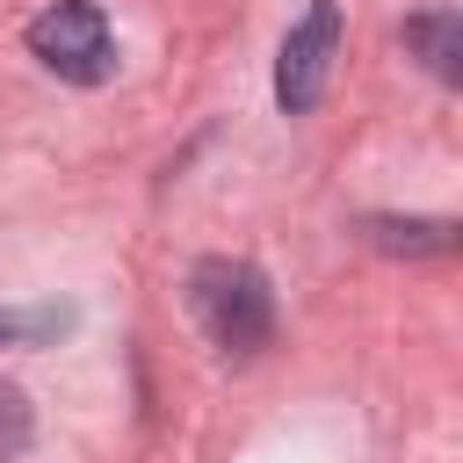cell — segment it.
Instances as JSON below:
<instances>
[{
  "label": "cell",
  "instance_id": "cell-1",
  "mask_svg": "<svg viewBox=\"0 0 463 463\" xmlns=\"http://www.w3.org/2000/svg\"><path fill=\"white\" fill-rule=\"evenodd\" d=\"M188 311L210 333V347H224V354H260L268 333H275L268 275L253 260H232V253H210V260L188 268Z\"/></svg>",
  "mask_w": 463,
  "mask_h": 463
},
{
  "label": "cell",
  "instance_id": "cell-2",
  "mask_svg": "<svg viewBox=\"0 0 463 463\" xmlns=\"http://www.w3.org/2000/svg\"><path fill=\"white\" fill-rule=\"evenodd\" d=\"M29 58L72 87H101L116 72V36L109 14L94 0H51L43 14H29Z\"/></svg>",
  "mask_w": 463,
  "mask_h": 463
},
{
  "label": "cell",
  "instance_id": "cell-3",
  "mask_svg": "<svg viewBox=\"0 0 463 463\" xmlns=\"http://www.w3.org/2000/svg\"><path fill=\"white\" fill-rule=\"evenodd\" d=\"M340 36H347L340 0H311V7L289 22V36H282V51H275V109H282V116H311V109L326 101Z\"/></svg>",
  "mask_w": 463,
  "mask_h": 463
},
{
  "label": "cell",
  "instance_id": "cell-4",
  "mask_svg": "<svg viewBox=\"0 0 463 463\" xmlns=\"http://www.w3.org/2000/svg\"><path fill=\"white\" fill-rule=\"evenodd\" d=\"M398 36H405V51H412L434 80H449V87L463 80V14H456V7L405 14V29H398Z\"/></svg>",
  "mask_w": 463,
  "mask_h": 463
},
{
  "label": "cell",
  "instance_id": "cell-5",
  "mask_svg": "<svg viewBox=\"0 0 463 463\" xmlns=\"http://www.w3.org/2000/svg\"><path fill=\"white\" fill-rule=\"evenodd\" d=\"M362 232H369L383 253H449V246H456V224H449V217H405V224H398V217H369Z\"/></svg>",
  "mask_w": 463,
  "mask_h": 463
},
{
  "label": "cell",
  "instance_id": "cell-6",
  "mask_svg": "<svg viewBox=\"0 0 463 463\" xmlns=\"http://www.w3.org/2000/svg\"><path fill=\"white\" fill-rule=\"evenodd\" d=\"M72 326L65 304H29V311H0V347H43Z\"/></svg>",
  "mask_w": 463,
  "mask_h": 463
},
{
  "label": "cell",
  "instance_id": "cell-7",
  "mask_svg": "<svg viewBox=\"0 0 463 463\" xmlns=\"http://www.w3.org/2000/svg\"><path fill=\"white\" fill-rule=\"evenodd\" d=\"M29 434H36V412H29V398H22L14 383H0V463H14V456L29 449Z\"/></svg>",
  "mask_w": 463,
  "mask_h": 463
}]
</instances>
